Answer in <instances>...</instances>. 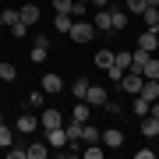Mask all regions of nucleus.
<instances>
[{
  "mask_svg": "<svg viewBox=\"0 0 159 159\" xmlns=\"http://www.w3.org/2000/svg\"><path fill=\"white\" fill-rule=\"evenodd\" d=\"M71 39L74 43H89L92 39V35H96V25H92V21H85V18H74V25H71Z\"/></svg>",
  "mask_w": 159,
  "mask_h": 159,
  "instance_id": "1",
  "label": "nucleus"
},
{
  "mask_svg": "<svg viewBox=\"0 0 159 159\" xmlns=\"http://www.w3.org/2000/svg\"><path fill=\"white\" fill-rule=\"evenodd\" d=\"M46 145H50V148H67V131H64V124L46 131Z\"/></svg>",
  "mask_w": 159,
  "mask_h": 159,
  "instance_id": "2",
  "label": "nucleus"
},
{
  "mask_svg": "<svg viewBox=\"0 0 159 159\" xmlns=\"http://www.w3.org/2000/svg\"><path fill=\"white\" fill-rule=\"evenodd\" d=\"M138 96L148 99V102H156V99H159V78H142V89H138Z\"/></svg>",
  "mask_w": 159,
  "mask_h": 159,
  "instance_id": "3",
  "label": "nucleus"
},
{
  "mask_svg": "<svg viewBox=\"0 0 159 159\" xmlns=\"http://www.w3.org/2000/svg\"><path fill=\"white\" fill-rule=\"evenodd\" d=\"M60 124H64V120H60V110H57V106H50V110L39 113V127L50 131V127H60Z\"/></svg>",
  "mask_w": 159,
  "mask_h": 159,
  "instance_id": "4",
  "label": "nucleus"
},
{
  "mask_svg": "<svg viewBox=\"0 0 159 159\" xmlns=\"http://www.w3.org/2000/svg\"><path fill=\"white\" fill-rule=\"evenodd\" d=\"M99 142L106 145V148H120V145H124V131L110 127V131H102V134H99Z\"/></svg>",
  "mask_w": 159,
  "mask_h": 159,
  "instance_id": "5",
  "label": "nucleus"
},
{
  "mask_svg": "<svg viewBox=\"0 0 159 159\" xmlns=\"http://www.w3.org/2000/svg\"><path fill=\"white\" fill-rule=\"evenodd\" d=\"M92 25H96V32H113V18H110V11H106V7H99V11H96Z\"/></svg>",
  "mask_w": 159,
  "mask_h": 159,
  "instance_id": "6",
  "label": "nucleus"
},
{
  "mask_svg": "<svg viewBox=\"0 0 159 159\" xmlns=\"http://www.w3.org/2000/svg\"><path fill=\"white\" fill-rule=\"evenodd\" d=\"M106 99H110V96H106L102 85H89V92H85V102H89V106H102Z\"/></svg>",
  "mask_w": 159,
  "mask_h": 159,
  "instance_id": "7",
  "label": "nucleus"
},
{
  "mask_svg": "<svg viewBox=\"0 0 159 159\" xmlns=\"http://www.w3.org/2000/svg\"><path fill=\"white\" fill-rule=\"evenodd\" d=\"M18 21H21V25H35V21H39V7H35V4L18 7Z\"/></svg>",
  "mask_w": 159,
  "mask_h": 159,
  "instance_id": "8",
  "label": "nucleus"
},
{
  "mask_svg": "<svg viewBox=\"0 0 159 159\" xmlns=\"http://www.w3.org/2000/svg\"><path fill=\"white\" fill-rule=\"evenodd\" d=\"M35 127H39V117H32V113H25V117L14 124V131H21V134H32Z\"/></svg>",
  "mask_w": 159,
  "mask_h": 159,
  "instance_id": "9",
  "label": "nucleus"
},
{
  "mask_svg": "<svg viewBox=\"0 0 159 159\" xmlns=\"http://www.w3.org/2000/svg\"><path fill=\"white\" fill-rule=\"evenodd\" d=\"M156 39H159V35H156L152 29H145V32H142V39H138V50H148V53H156Z\"/></svg>",
  "mask_w": 159,
  "mask_h": 159,
  "instance_id": "10",
  "label": "nucleus"
},
{
  "mask_svg": "<svg viewBox=\"0 0 159 159\" xmlns=\"http://www.w3.org/2000/svg\"><path fill=\"white\" fill-rule=\"evenodd\" d=\"M60 89H64L60 74H43V92H60Z\"/></svg>",
  "mask_w": 159,
  "mask_h": 159,
  "instance_id": "11",
  "label": "nucleus"
},
{
  "mask_svg": "<svg viewBox=\"0 0 159 159\" xmlns=\"http://www.w3.org/2000/svg\"><path fill=\"white\" fill-rule=\"evenodd\" d=\"M142 134H145V138H156V134H159V120L142 117Z\"/></svg>",
  "mask_w": 159,
  "mask_h": 159,
  "instance_id": "12",
  "label": "nucleus"
},
{
  "mask_svg": "<svg viewBox=\"0 0 159 159\" xmlns=\"http://www.w3.org/2000/svg\"><path fill=\"white\" fill-rule=\"evenodd\" d=\"M29 57H32V64H43L46 57H50V46H43V43H35V46H32V53H29Z\"/></svg>",
  "mask_w": 159,
  "mask_h": 159,
  "instance_id": "13",
  "label": "nucleus"
},
{
  "mask_svg": "<svg viewBox=\"0 0 159 159\" xmlns=\"http://www.w3.org/2000/svg\"><path fill=\"white\" fill-rule=\"evenodd\" d=\"M99 134H102V131H99L96 124H89V120L81 124V138H85V142H99Z\"/></svg>",
  "mask_w": 159,
  "mask_h": 159,
  "instance_id": "14",
  "label": "nucleus"
},
{
  "mask_svg": "<svg viewBox=\"0 0 159 159\" xmlns=\"http://www.w3.org/2000/svg\"><path fill=\"white\" fill-rule=\"evenodd\" d=\"M67 131V142H81V120H71V124H64Z\"/></svg>",
  "mask_w": 159,
  "mask_h": 159,
  "instance_id": "15",
  "label": "nucleus"
},
{
  "mask_svg": "<svg viewBox=\"0 0 159 159\" xmlns=\"http://www.w3.org/2000/svg\"><path fill=\"white\" fill-rule=\"evenodd\" d=\"M53 25H57V32L67 35V32H71V25H74V18H71V14H57V18H53Z\"/></svg>",
  "mask_w": 159,
  "mask_h": 159,
  "instance_id": "16",
  "label": "nucleus"
},
{
  "mask_svg": "<svg viewBox=\"0 0 159 159\" xmlns=\"http://www.w3.org/2000/svg\"><path fill=\"white\" fill-rule=\"evenodd\" d=\"M142 78H159V60H156V57H148V60H145Z\"/></svg>",
  "mask_w": 159,
  "mask_h": 159,
  "instance_id": "17",
  "label": "nucleus"
},
{
  "mask_svg": "<svg viewBox=\"0 0 159 159\" xmlns=\"http://www.w3.org/2000/svg\"><path fill=\"white\" fill-rule=\"evenodd\" d=\"M0 25H7V29L18 25V11H14V7H4V11H0Z\"/></svg>",
  "mask_w": 159,
  "mask_h": 159,
  "instance_id": "18",
  "label": "nucleus"
},
{
  "mask_svg": "<svg viewBox=\"0 0 159 159\" xmlns=\"http://www.w3.org/2000/svg\"><path fill=\"white\" fill-rule=\"evenodd\" d=\"M74 120H81V124H85V120H92V113H89V102H85V99H78V106H74Z\"/></svg>",
  "mask_w": 159,
  "mask_h": 159,
  "instance_id": "19",
  "label": "nucleus"
},
{
  "mask_svg": "<svg viewBox=\"0 0 159 159\" xmlns=\"http://www.w3.org/2000/svg\"><path fill=\"white\" fill-rule=\"evenodd\" d=\"M110 18H113V29H117V32L127 29V11H110Z\"/></svg>",
  "mask_w": 159,
  "mask_h": 159,
  "instance_id": "20",
  "label": "nucleus"
},
{
  "mask_svg": "<svg viewBox=\"0 0 159 159\" xmlns=\"http://www.w3.org/2000/svg\"><path fill=\"white\" fill-rule=\"evenodd\" d=\"M29 156H32V159H46V156H50V145H46V142H35V145L29 148Z\"/></svg>",
  "mask_w": 159,
  "mask_h": 159,
  "instance_id": "21",
  "label": "nucleus"
},
{
  "mask_svg": "<svg viewBox=\"0 0 159 159\" xmlns=\"http://www.w3.org/2000/svg\"><path fill=\"white\" fill-rule=\"evenodd\" d=\"M81 152H85V159H102V145H99V142H89Z\"/></svg>",
  "mask_w": 159,
  "mask_h": 159,
  "instance_id": "22",
  "label": "nucleus"
},
{
  "mask_svg": "<svg viewBox=\"0 0 159 159\" xmlns=\"http://www.w3.org/2000/svg\"><path fill=\"white\" fill-rule=\"evenodd\" d=\"M11 142H14V131L7 124H0V148H11Z\"/></svg>",
  "mask_w": 159,
  "mask_h": 159,
  "instance_id": "23",
  "label": "nucleus"
},
{
  "mask_svg": "<svg viewBox=\"0 0 159 159\" xmlns=\"http://www.w3.org/2000/svg\"><path fill=\"white\" fill-rule=\"evenodd\" d=\"M96 64H99L102 71H106V67H113V53H110V50H99V53H96Z\"/></svg>",
  "mask_w": 159,
  "mask_h": 159,
  "instance_id": "24",
  "label": "nucleus"
},
{
  "mask_svg": "<svg viewBox=\"0 0 159 159\" xmlns=\"http://www.w3.org/2000/svg\"><path fill=\"white\" fill-rule=\"evenodd\" d=\"M85 92H89V81H85V78H78V81L71 85V96H74V99H85Z\"/></svg>",
  "mask_w": 159,
  "mask_h": 159,
  "instance_id": "25",
  "label": "nucleus"
},
{
  "mask_svg": "<svg viewBox=\"0 0 159 159\" xmlns=\"http://www.w3.org/2000/svg\"><path fill=\"white\" fill-rule=\"evenodd\" d=\"M142 18H145V29H152V25L159 21V7H145V11H142Z\"/></svg>",
  "mask_w": 159,
  "mask_h": 159,
  "instance_id": "26",
  "label": "nucleus"
},
{
  "mask_svg": "<svg viewBox=\"0 0 159 159\" xmlns=\"http://www.w3.org/2000/svg\"><path fill=\"white\" fill-rule=\"evenodd\" d=\"M124 7H127V14H142L148 4H145V0H124Z\"/></svg>",
  "mask_w": 159,
  "mask_h": 159,
  "instance_id": "27",
  "label": "nucleus"
},
{
  "mask_svg": "<svg viewBox=\"0 0 159 159\" xmlns=\"http://www.w3.org/2000/svg\"><path fill=\"white\" fill-rule=\"evenodd\" d=\"M71 7H74V0H53V11L57 14H71Z\"/></svg>",
  "mask_w": 159,
  "mask_h": 159,
  "instance_id": "28",
  "label": "nucleus"
},
{
  "mask_svg": "<svg viewBox=\"0 0 159 159\" xmlns=\"http://www.w3.org/2000/svg\"><path fill=\"white\" fill-rule=\"evenodd\" d=\"M148 106H152L148 99H142V96L134 99V113H138V117H148Z\"/></svg>",
  "mask_w": 159,
  "mask_h": 159,
  "instance_id": "29",
  "label": "nucleus"
},
{
  "mask_svg": "<svg viewBox=\"0 0 159 159\" xmlns=\"http://www.w3.org/2000/svg\"><path fill=\"white\" fill-rule=\"evenodd\" d=\"M106 74H110V81H113V85H120V78H124V67H117V64H113V67H106Z\"/></svg>",
  "mask_w": 159,
  "mask_h": 159,
  "instance_id": "30",
  "label": "nucleus"
},
{
  "mask_svg": "<svg viewBox=\"0 0 159 159\" xmlns=\"http://www.w3.org/2000/svg\"><path fill=\"white\" fill-rule=\"evenodd\" d=\"M113 64H117V67H131V53H113Z\"/></svg>",
  "mask_w": 159,
  "mask_h": 159,
  "instance_id": "31",
  "label": "nucleus"
},
{
  "mask_svg": "<svg viewBox=\"0 0 159 159\" xmlns=\"http://www.w3.org/2000/svg\"><path fill=\"white\" fill-rule=\"evenodd\" d=\"M29 110H43V92H29Z\"/></svg>",
  "mask_w": 159,
  "mask_h": 159,
  "instance_id": "32",
  "label": "nucleus"
},
{
  "mask_svg": "<svg viewBox=\"0 0 159 159\" xmlns=\"http://www.w3.org/2000/svg\"><path fill=\"white\" fill-rule=\"evenodd\" d=\"M7 156H11V159H25V156H29V148H7Z\"/></svg>",
  "mask_w": 159,
  "mask_h": 159,
  "instance_id": "33",
  "label": "nucleus"
},
{
  "mask_svg": "<svg viewBox=\"0 0 159 159\" xmlns=\"http://www.w3.org/2000/svg\"><path fill=\"white\" fill-rule=\"evenodd\" d=\"M25 32H29V25H21V21L11 25V35H25Z\"/></svg>",
  "mask_w": 159,
  "mask_h": 159,
  "instance_id": "34",
  "label": "nucleus"
},
{
  "mask_svg": "<svg viewBox=\"0 0 159 159\" xmlns=\"http://www.w3.org/2000/svg\"><path fill=\"white\" fill-rule=\"evenodd\" d=\"M148 117H152V120H159V102H152V106H148Z\"/></svg>",
  "mask_w": 159,
  "mask_h": 159,
  "instance_id": "35",
  "label": "nucleus"
},
{
  "mask_svg": "<svg viewBox=\"0 0 159 159\" xmlns=\"http://www.w3.org/2000/svg\"><path fill=\"white\" fill-rule=\"evenodd\" d=\"M89 4H92V7H106L110 0H89Z\"/></svg>",
  "mask_w": 159,
  "mask_h": 159,
  "instance_id": "36",
  "label": "nucleus"
},
{
  "mask_svg": "<svg viewBox=\"0 0 159 159\" xmlns=\"http://www.w3.org/2000/svg\"><path fill=\"white\" fill-rule=\"evenodd\" d=\"M0 35H4V25H0Z\"/></svg>",
  "mask_w": 159,
  "mask_h": 159,
  "instance_id": "37",
  "label": "nucleus"
},
{
  "mask_svg": "<svg viewBox=\"0 0 159 159\" xmlns=\"http://www.w3.org/2000/svg\"><path fill=\"white\" fill-rule=\"evenodd\" d=\"M78 4H89V0H78Z\"/></svg>",
  "mask_w": 159,
  "mask_h": 159,
  "instance_id": "38",
  "label": "nucleus"
},
{
  "mask_svg": "<svg viewBox=\"0 0 159 159\" xmlns=\"http://www.w3.org/2000/svg\"><path fill=\"white\" fill-rule=\"evenodd\" d=\"M156 50H159V39H156Z\"/></svg>",
  "mask_w": 159,
  "mask_h": 159,
  "instance_id": "39",
  "label": "nucleus"
},
{
  "mask_svg": "<svg viewBox=\"0 0 159 159\" xmlns=\"http://www.w3.org/2000/svg\"><path fill=\"white\" fill-rule=\"evenodd\" d=\"M0 124H4V117H0Z\"/></svg>",
  "mask_w": 159,
  "mask_h": 159,
  "instance_id": "40",
  "label": "nucleus"
}]
</instances>
